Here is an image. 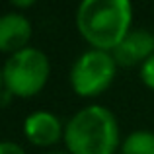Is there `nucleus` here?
Returning <instances> with one entry per match:
<instances>
[{"label":"nucleus","mask_w":154,"mask_h":154,"mask_svg":"<svg viewBox=\"0 0 154 154\" xmlns=\"http://www.w3.org/2000/svg\"><path fill=\"white\" fill-rule=\"evenodd\" d=\"M12 4L16 8H27V6H33V0H14Z\"/></svg>","instance_id":"11"},{"label":"nucleus","mask_w":154,"mask_h":154,"mask_svg":"<svg viewBox=\"0 0 154 154\" xmlns=\"http://www.w3.org/2000/svg\"><path fill=\"white\" fill-rule=\"evenodd\" d=\"M31 22L20 12H6L0 16V51L2 53H18L26 49L31 39Z\"/></svg>","instance_id":"6"},{"label":"nucleus","mask_w":154,"mask_h":154,"mask_svg":"<svg viewBox=\"0 0 154 154\" xmlns=\"http://www.w3.org/2000/svg\"><path fill=\"white\" fill-rule=\"evenodd\" d=\"M117 63L109 51L90 49L78 57L70 68V84L78 96H98L113 82Z\"/></svg>","instance_id":"4"},{"label":"nucleus","mask_w":154,"mask_h":154,"mask_svg":"<svg viewBox=\"0 0 154 154\" xmlns=\"http://www.w3.org/2000/svg\"><path fill=\"white\" fill-rule=\"evenodd\" d=\"M4 84V78H2V68H0V86Z\"/></svg>","instance_id":"13"},{"label":"nucleus","mask_w":154,"mask_h":154,"mask_svg":"<svg viewBox=\"0 0 154 154\" xmlns=\"http://www.w3.org/2000/svg\"><path fill=\"white\" fill-rule=\"evenodd\" d=\"M0 154H26V150H23L18 143H12V140H0Z\"/></svg>","instance_id":"10"},{"label":"nucleus","mask_w":154,"mask_h":154,"mask_svg":"<svg viewBox=\"0 0 154 154\" xmlns=\"http://www.w3.org/2000/svg\"><path fill=\"white\" fill-rule=\"evenodd\" d=\"M129 0H84L76 10V27L94 49L111 53L131 31Z\"/></svg>","instance_id":"1"},{"label":"nucleus","mask_w":154,"mask_h":154,"mask_svg":"<svg viewBox=\"0 0 154 154\" xmlns=\"http://www.w3.org/2000/svg\"><path fill=\"white\" fill-rule=\"evenodd\" d=\"M121 154H154V133L135 131L123 140Z\"/></svg>","instance_id":"8"},{"label":"nucleus","mask_w":154,"mask_h":154,"mask_svg":"<svg viewBox=\"0 0 154 154\" xmlns=\"http://www.w3.org/2000/svg\"><path fill=\"white\" fill-rule=\"evenodd\" d=\"M45 154H70V152H64V150H55V152H45Z\"/></svg>","instance_id":"12"},{"label":"nucleus","mask_w":154,"mask_h":154,"mask_svg":"<svg viewBox=\"0 0 154 154\" xmlns=\"http://www.w3.org/2000/svg\"><path fill=\"white\" fill-rule=\"evenodd\" d=\"M49 72L51 64L45 53L35 47H26V49L10 55L4 63V88L6 92H10V96L31 98L43 90L49 78Z\"/></svg>","instance_id":"3"},{"label":"nucleus","mask_w":154,"mask_h":154,"mask_svg":"<svg viewBox=\"0 0 154 154\" xmlns=\"http://www.w3.org/2000/svg\"><path fill=\"white\" fill-rule=\"evenodd\" d=\"M140 78H143V82L148 88L154 90V55L143 63V66H140Z\"/></svg>","instance_id":"9"},{"label":"nucleus","mask_w":154,"mask_h":154,"mask_svg":"<svg viewBox=\"0 0 154 154\" xmlns=\"http://www.w3.org/2000/svg\"><path fill=\"white\" fill-rule=\"evenodd\" d=\"M117 66H135L154 55V33L148 29H131L111 51Z\"/></svg>","instance_id":"5"},{"label":"nucleus","mask_w":154,"mask_h":154,"mask_svg":"<svg viewBox=\"0 0 154 154\" xmlns=\"http://www.w3.org/2000/svg\"><path fill=\"white\" fill-rule=\"evenodd\" d=\"M23 133L29 143L37 146H49L60 140L63 137V123L57 115L49 111H33L26 117Z\"/></svg>","instance_id":"7"},{"label":"nucleus","mask_w":154,"mask_h":154,"mask_svg":"<svg viewBox=\"0 0 154 154\" xmlns=\"http://www.w3.org/2000/svg\"><path fill=\"white\" fill-rule=\"evenodd\" d=\"M70 154H113L119 144V125L111 109L88 105L70 117L64 127Z\"/></svg>","instance_id":"2"}]
</instances>
